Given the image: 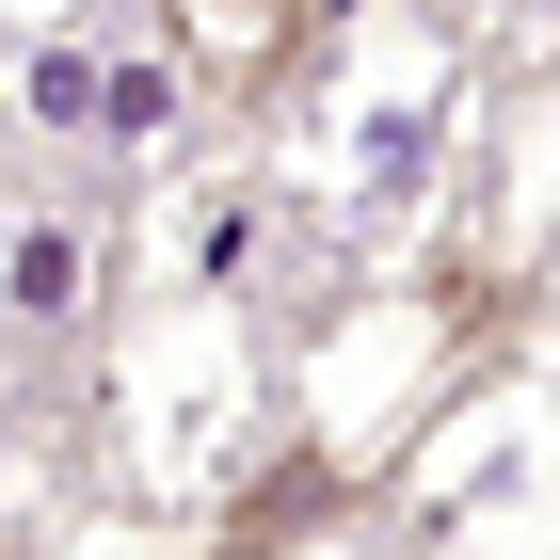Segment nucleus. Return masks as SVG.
Returning a JSON list of instances; mask_svg holds the SVG:
<instances>
[{
    "mask_svg": "<svg viewBox=\"0 0 560 560\" xmlns=\"http://www.w3.org/2000/svg\"><path fill=\"white\" fill-rule=\"evenodd\" d=\"M16 113L48 144H96V113H113V16H48L33 65H16Z\"/></svg>",
    "mask_w": 560,
    "mask_h": 560,
    "instance_id": "nucleus-4",
    "label": "nucleus"
},
{
    "mask_svg": "<svg viewBox=\"0 0 560 560\" xmlns=\"http://www.w3.org/2000/svg\"><path fill=\"white\" fill-rule=\"evenodd\" d=\"M432 161H448V48H432L417 81H352V113H337V209H352V241H385L400 209L432 192Z\"/></svg>",
    "mask_w": 560,
    "mask_h": 560,
    "instance_id": "nucleus-1",
    "label": "nucleus"
},
{
    "mask_svg": "<svg viewBox=\"0 0 560 560\" xmlns=\"http://www.w3.org/2000/svg\"><path fill=\"white\" fill-rule=\"evenodd\" d=\"M224 545H241V560H385V545H369L352 513H320V480H304V465H289V480H257Z\"/></svg>",
    "mask_w": 560,
    "mask_h": 560,
    "instance_id": "nucleus-5",
    "label": "nucleus"
},
{
    "mask_svg": "<svg viewBox=\"0 0 560 560\" xmlns=\"http://www.w3.org/2000/svg\"><path fill=\"white\" fill-rule=\"evenodd\" d=\"M176 113H192V65H176V48L129 16V33H113V113H96V144H113V161H144Z\"/></svg>",
    "mask_w": 560,
    "mask_h": 560,
    "instance_id": "nucleus-6",
    "label": "nucleus"
},
{
    "mask_svg": "<svg viewBox=\"0 0 560 560\" xmlns=\"http://www.w3.org/2000/svg\"><path fill=\"white\" fill-rule=\"evenodd\" d=\"M81 320H96V224L0 209V337H81Z\"/></svg>",
    "mask_w": 560,
    "mask_h": 560,
    "instance_id": "nucleus-3",
    "label": "nucleus"
},
{
    "mask_svg": "<svg viewBox=\"0 0 560 560\" xmlns=\"http://www.w3.org/2000/svg\"><path fill=\"white\" fill-rule=\"evenodd\" d=\"M304 16H337V0H144V33L192 65V96H257L304 48Z\"/></svg>",
    "mask_w": 560,
    "mask_h": 560,
    "instance_id": "nucleus-2",
    "label": "nucleus"
}]
</instances>
